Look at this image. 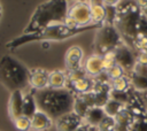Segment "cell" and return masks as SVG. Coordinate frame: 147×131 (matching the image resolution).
Returning a JSON list of instances; mask_svg holds the SVG:
<instances>
[{
    "label": "cell",
    "instance_id": "1",
    "mask_svg": "<svg viewBox=\"0 0 147 131\" xmlns=\"http://www.w3.org/2000/svg\"><path fill=\"white\" fill-rule=\"evenodd\" d=\"M38 110L47 114L53 121L74 111L75 94L69 88H44L32 91Z\"/></svg>",
    "mask_w": 147,
    "mask_h": 131
},
{
    "label": "cell",
    "instance_id": "2",
    "mask_svg": "<svg viewBox=\"0 0 147 131\" xmlns=\"http://www.w3.org/2000/svg\"><path fill=\"white\" fill-rule=\"evenodd\" d=\"M103 24H95L92 23L90 25H85V26H78L75 29H71L67 25H64L63 23H55L52 25L46 26L45 29L34 32V33H28V34H22L20 37H16L15 39L10 40L9 43H7L6 47L9 49H14L17 48L24 44L31 43V41H51V40H64L71 37H75L77 34L84 33L86 31L90 30H98L102 26Z\"/></svg>",
    "mask_w": 147,
    "mask_h": 131
},
{
    "label": "cell",
    "instance_id": "3",
    "mask_svg": "<svg viewBox=\"0 0 147 131\" xmlns=\"http://www.w3.org/2000/svg\"><path fill=\"white\" fill-rule=\"evenodd\" d=\"M68 0H47L40 3L31 15L23 34L38 32L55 23H63L68 15Z\"/></svg>",
    "mask_w": 147,
    "mask_h": 131
},
{
    "label": "cell",
    "instance_id": "4",
    "mask_svg": "<svg viewBox=\"0 0 147 131\" xmlns=\"http://www.w3.org/2000/svg\"><path fill=\"white\" fill-rule=\"evenodd\" d=\"M141 15L142 11L134 0H122L117 5V16L114 26L121 34L123 41L131 48L138 36V25Z\"/></svg>",
    "mask_w": 147,
    "mask_h": 131
},
{
    "label": "cell",
    "instance_id": "5",
    "mask_svg": "<svg viewBox=\"0 0 147 131\" xmlns=\"http://www.w3.org/2000/svg\"><path fill=\"white\" fill-rule=\"evenodd\" d=\"M30 70L10 55L0 59V83L10 92L23 91L29 86Z\"/></svg>",
    "mask_w": 147,
    "mask_h": 131
},
{
    "label": "cell",
    "instance_id": "6",
    "mask_svg": "<svg viewBox=\"0 0 147 131\" xmlns=\"http://www.w3.org/2000/svg\"><path fill=\"white\" fill-rule=\"evenodd\" d=\"M123 41L121 34L114 25L103 23V25L96 30L94 39V51L95 54L105 55L108 52L115 51Z\"/></svg>",
    "mask_w": 147,
    "mask_h": 131
},
{
    "label": "cell",
    "instance_id": "7",
    "mask_svg": "<svg viewBox=\"0 0 147 131\" xmlns=\"http://www.w3.org/2000/svg\"><path fill=\"white\" fill-rule=\"evenodd\" d=\"M68 16L72 17L78 26H85L92 24V16L88 1H75L68 8Z\"/></svg>",
    "mask_w": 147,
    "mask_h": 131
},
{
    "label": "cell",
    "instance_id": "8",
    "mask_svg": "<svg viewBox=\"0 0 147 131\" xmlns=\"http://www.w3.org/2000/svg\"><path fill=\"white\" fill-rule=\"evenodd\" d=\"M115 55H116L117 64H119L124 69L125 75L133 71V68H134V66L137 63L136 53L132 51V48L129 45H126L125 43H122L115 49Z\"/></svg>",
    "mask_w": 147,
    "mask_h": 131
},
{
    "label": "cell",
    "instance_id": "9",
    "mask_svg": "<svg viewBox=\"0 0 147 131\" xmlns=\"http://www.w3.org/2000/svg\"><path fill=\"white\" fill-rule=\"evenodd\" d=\"M84 124V118L77 115L75 111L62 115L54 121L56 131H76Z\"/></svg>",
    "mask_w": 147,
    "mask_h": 131
},
{
    "label": "cell",
    "instance_id": "10",
    "mask_svg": "<svg viewBox=\"0 0 147 131\" xmlns=\"http://www.w3.org/2000/svg\"><path fill=\"white\" fill-rule=\"evenodd\" d=\"M83 56H84V52H83L82 47H79L77 45L69 47L64 55V66H65L67 72L80 69Z\"/></svg>",
    "mask_w": 147,
    "mask_h": 131
},
{
    "label": "cell",
    "instance_id": "11",
    "mask_svg": "<svg viewBox=\"0 0 147 131\" xmlns=\"http://www.w3.org/2000/svg\"><path fill=\"white\" fill-rule=\"evenodd\" d=\"M48 76L49 71L41 68H34L30 70L29 76V86L33 91H39L48 87Z\"/></svg>",
    "mask_w": 147,
    "mask_h": 131
},
{
    "label": "cell",
    "instance_id": "12",
    "mask_svg": "<svg viewBox=\"0 0 147 131\" xmlns=\"http://www.w3.org/2000/svg\"><path fill=\"white\" fill-rule=\"evenodd\" d=\"M23 100H24V93L21 90L10 92V98L8 102V114L11 121L15 118L23 116Z\"/></svg>",
    "mask_w": 147,
    "mask_h": 131
},
{
    "label": "cell",
    "instance_id": "13",
    "mask_svg": "<svg viewBox=\"0 0 147 131\" xmlns=\"http://www.w3.org/2000/svg\"><path fill=\"white\" fill-rule=\"evenodd\" d=\"M94 78L90 76H84L82 78L68 82L67 88H69L74 94H85L93 90Z\"/></svg>",
    "mask_w": 147,
    "mask_h": 131
},
{
    "label": "cell",
    "instance_id": "14",
    "mask_svg": "<svg viewBox=\"0 0 147 131\" xmlns=\"http://www.w3.org/2000/svg\"><path fill=\"white\" fill-rule=\"evenodd\" d=\"M84 70L86 71V74L90 77H96L99 75H101L105 70H103V66H102V56L99 54H92L91 56L87 57V60L85 61L84 64Z\"/></svg>",
    "mask_w": 147,
    "mask_h": 131
},
{
    "label": "cell",
    "instance_id": "15",
    "mask_svg": "<svg viewBox=\"0 0 147 131\" xmlns=\"http://www.w3.org/2000/svg\"><path fill=\"white\" fill-rule=\"evenodd\" d=\"M54 124V121L45 113L37 110L31 117V130L33 131H47Z\"/></svg>",
    "mask_w": 147,
    "mask_h": 131
},
{
    "label": "cell",
    "instance_id": "16",
    "mask_svg": "<svg viewBox=\"0 0 147 131\" xmlns=\"http://www.w3.org/2000/svg\"><path fill=\"white\" fill-rule=\"evenodd\" d=\"M106 111L103 108L101 107H91L85 117H84V123L86 125H90V126H99V124L102 122V120L106 117Z\"/></svg>",
    "mask_w": 147,
    "mask_h": 131
},
{
    "label": "cell",
    "instance_id": "17",
    "mask_svg": "<svg viewBox=\"0 0 147 131\" xmlns=\"http://www.w3.org/2000/svg\"><path fill=\"white\" fill-rule=\"evenodd\" d=\"M90 9L92 16V23L103 24L106 18V8L101 0H90Z\"/></svg>",
    "mask_w": 147,
    "mask_h": 131
},
{
    "label": "cell",
    "instance_id": "18",
    "mask_svg": "<svg viewBox=\"0 0 147 131\" xmlns=\"http://www.w3.org/2000/svg\"><path fill=\"white\" fill-rule=\"evenodd\" d=\"M68 84L67 72L62 70L49 71L48 76V87L51 88H65Z\"/></svg>",
    "mask_w": 147,
    "mask_h": 131
},
{
    "label": "cell",
    "instance_id": "19",
    "mask_svg": "<svg viewBox=\"0 0 147 131\" xmlns=\"http://www.w3.org/2000/svg\"><path fill=\"white\" fill-rule=\"evenodd\" d=\"M38 110L37 102L34 99L33 93H24V100H23V115L26 117H32L36 111Z\"/></svg>",
    "mask_w": 147,
    "mask_h": 131
},
{
    "label": "cell",
    "instance_id": "20",
    "mask_svg": "<svg viewBox=\"0 0 147 131\" xmlns=\"http://www.w3.org/2000/svg\"><path fill=\"white\" fill-rule=\"evenodd\" d=\"M131 82V86L134 91L141 92L147 91V76H141L134 72H130L126 75Z\"/></svg>",
    "mask_w": 147,
    "mask_h": 131
},
{
    "label": "cell",
    "instance_id": "21",
    "mask_svg": "<svg viewBox=\"0 0 147 131\" xmlns=\"http://www.w3.org/2000/svg\"><path fill=\"white\" fill-rule=\"evenodd\" d=\"M110 88L111 91H117V92H129L131 91V82L126 75L123 77H119L117 79L110 80Z\"/></svg>",
    "mask_w": 147,
    "mask_h": 131
},
{
    "label": "cell",
    "instance_id": "22",
    "mask_svg": "<svg viewBox=\"0 0 147 131\" xmlns=\"http://www.w3.org/2000/svg\"><path fill=\"white\" fill-rule=\"evenodd\" d=\"M91 107L87 105V102L84 100V98L80 94H75V102H74V111L79 115L80 117H85L87 110Z\"/></svg>",
    "mask_w": 147,
    "mask_h": 131
},
{
    "label": "cell",
    "instance_id": "23",
    "mask_svg": "<svg viewBox=\"0 0 147 131\" xmlns=\"http://www.w3.org/2000/svg\"><path fill=\"white\" fill-rule=\"evenodd\" d=\"M127 131H147V115L133 117Z\"/></svg>",
    "mask_w": 147,
    "mask_h": 131
},
{
    "label": "cell",
    "instance_id": "24",
    "mask_svg": "<svg viewBox=\"0 0 147 131\" xmlns=\"http://www.w3.org/2000/svg\"><path fill=\"white\" fill-rule=\"evenodd\" d=\"M124 107H125L124 105H122V103H119V102H117V101L110 99V100L106 103V106L103 107V109H105L107 116L115 117V116H116V115H117Z\"/></svg>",
    "mask_w": 147,
    "mask_h": 131
},
{
    "label": "cell",
    "instance_id": "25",
    "mask_svg": "<svg viewBox=\"0 0 147 131\" xmlns=\"http://www.w3.org/2000/svg\"><path fill=\"white\" fill-rule=\"evenodd\" d=\"M14 126L18 131H30L31 130V118L26 116H20L13 121Z\"/></svg>",
    "mask_w": 147,
    "mask_h": 131
},
{
    "label": "cell",
    "instance_id": "26",
    "mask_svg": "<svg viewBox=\"0 0 147 131\" xmlns=\"http://www.w3.org/2000/svg\"><path fill=\"white\" fill-rule=\"evenodd\" d=\"M115 64H117L115 51L108 52V53H106L105 55H102V66H103V70H105V71H108V70L111 69Z\"/></svg>",
    "mask_w": 147,
    "mask_h": 131
},
{
    "label": "cell",
    "instance_id": "27",
    "mask_svg": "<svg viewBox=\"0 0 147 131\" xmlns=\"http://www.w3.org/2000/svg\"><path fill=\"white\" fill-rule=\"evenodd\" d=\"M115 125H116L115 118L110 117V116H106L102 120V122L99 124L98 129H99V131H113V130H115Z\"/></svg>",
    "mask_w": 147,
    "mask_h": 131
},
{
    "label": "cell",
    "instance_id": "28",
    "mask_svg": "<svg viewBox=\"0 0 147 131\" xmlns=\"http://www.w3.org/2000/svg\"><path fill=\"white\" fill-rule=\"evenodd\" d=\"M106 74L109 77V79L113 80V79H117L119 77H123L125 75V71H124V69L119 64H115L111 69H109L108 71H106Z\"/></svg>",
    "mask_w": 147,
    "mask_h": 131
},
{
    "label": "cell",
    "instance_id": "29",
    "mask_svg": "<svg viewBox=\"0 0 147 131\" xmlns=\"http://www.w3.org/2000/svg\"><path fill=\"white\" fill-rule=\"evenodd\" d=\"M138 34L145 36L147 37V18L146 16L142 14L139 21V25H138Z\"/></svg>",
    "mask_w": 147,
    "mask_h": 131
},
{
    "label": "cell",
    "instance_id": "30",
    "mask_svg": "<svg viewBox=\"0 0 147 131\" xmlns=\"http://www.w3.org/2000/svg\"><path fill=\"white\" fill-rule=\"evenodd\" d=\"M136 61H137V63L147 66V53H144V52H136Z\"/></svg>",
    "mask_w": 147,
    "mask_h": 131
},
{
    "label": "cell",
    "instance_id": "31",
    "mask_svg": "<svg viewBox=\"0 0 147 131\" xmlns=\"http://www.w3.org/2000/svg\"><path fill=\"white\" fill-rule=\"evenodd\" d=\"M136 93H137V95H138L139 100L141 101V103H142L144 108L147 110V91H141V92L136 91Z\"/></svg>",
    "mask_w": 147,
    "mask_h": 131
},
{
    "label": "cell",
    "instance_id": "32",
    "mask_svg": "<svg viewBox=\"0 0 147 131\" xmlns=\"http://www.w3.org/2000/svg\"><path fill=\"white\" fill-rule=\"evenodd\" d=\"M102 3L105 6H113V7H117V5L122 1V0H101Z\"/></svg>",
    "mask_w": 147,
    "mask_h": 131
},
{
    "label": "cell",
    "instance_id": "33",
    "mask_svg": "<svg viewBox=\"0 0 147 131\" xmlns=\"http://www.w3.org/2000/svg\"><path fill=\"white\" fill-rule=\"evenodd\" d=\"M136 1V3H137V6L141 9V11H142V9L147 6V0H134Z\"/></svg>",
    "mask_w": 147,
    "mask_h": 131
},
{
    "label": "cell",
    "instance_id": "34",
    "mask_svg": "<svg viewBox=\"0 0 147 131\" xmlns=\"http://www.w3.org/2000/svg\"><path fill=\"white\" fill-rule=\"evenodd\" d=\"M76 131H87V125H86V124L84 123V124H83V125H82L80 128H78V129H77Z\"/></svg>",
    "mask_w": 147,
    "mask_h": 131
},
{
    "label": "cell",
    "instance_id": "35",
    "mask_svg": "<svg viewBox=\"0 0 147 131\" xmlns=\"http://www.w3.org/2000/svg\"><path fill=\"white\" fill-rule=\"evenodd\" d=\"M87 131H99V129L96 126H90V125H87Z\"/></svg>",
    "mask_w": 147,
    "mask_h": 131
},
{
    "label": "cell",
    "instance_id": "36",
    "mask_svg": "<svg viewBox=\"0 0 147 131\" xmlns=\"http://www.w3.org/2000/svg\"><path fill=\"white\" fill-rule=\"evenodd\" d=\"M142 14H144V15L146 16V18H147V6H146V7L142 9Z\"/></svg>",
    "mask_w": 147,
    "mask_h": 131
},
{
    "label": "cell",
    "instance_id": "37",
    "mask_svg": "<svg viewBox=\"0 0 147 131\" xmlns=\"http://www.w3.org/2000/svg\"><path fill=\"white\" fill-rule=\"evenodd\" d=\"M42 47H44V48H48V47H49V44H48L47 41H45V43L42 44Z\"/></svg>",
    "mask_w": 147,
    "mask_h": 131
},
{
    "label": "cell",
    "instance_id": "38",
    "mask_svg": "<svg viewBox=\"0 0 147 131\" xmlns=\"http://www.w3.org/2000/svg\"><path fill=\"white\" fill-rule=\"evenodd\" d=\"M68 1H90V0H68Z\"/></svg>",
    "mask_w": 147,
    "mask_h": 131
},
{
    "label": "cell",
    "instance_id": "39",
    "mask_svg": "<svg viewBox=\"0 0 147 131\" xmlns=\"http://www.w3.org/2000/svg\"><path fill=\"white\" fill-rule=\"evenodd\" d=\"M0 15H1V6H0Z\"/></svg>",
    "mask_w": 147,
    "mask_h": 131
},
{
    "label": "cell",
    "instance_id": "40",
    "mask_svg": "<svg viewBox=\"0 0 147 131\" xmlns=\"http://www.w3.org/2000/svg\"><path fill=\"white\" fill-rule=\"evenodd\" d=\"M0 18H1V15H0Z\"/></svg>",
    "mask_w": 147,
    "mask_h": 131
},
{
    "label": "cell",
    "instance_id": "41",
    "mask_svg": "<svg viewBox=\"0 0 147 131\" xmlns=\"http://www.w3.org/2000/svg\"><path fill=\"white\" fill-rule=\"evenodd\" d=\"M113 131H115V130H113Z\"/></svg>",
    "mask_w": 147,
    "mask_h": 131
}]
</instances>
